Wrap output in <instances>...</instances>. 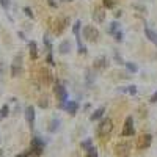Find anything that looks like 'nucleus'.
I'll list each match as a JSON object with an SVG mask.
<instances>
[{"label":"nucleus","mask_w":157,"mask_h":157,"mask_svg":"<svg viewBox=\"0 0 157 157\" xmlns=\"http://www.w3.org/2000/svg\"><path fill=\"white\" fill-rule=\"evenodd\" d=\"M21 63H22V58H21V55H17L16 58H14V63H13V75H17L19 72H21Z\"/></svg>","instance_id":"9b49d317"},{"label":"nucleus","mask_w":157,"mask_h":157,"mask_svg":"<svg viewBox=\"0 0 157 157\" xmlns=\"http://www.w3.org/2000/svg\"><path fill=\"white\" fill-rule=\"evenodd\" d=\"M151 102H157V91H155V93L151 96Z\"/></svg>","instance_id":"c756f323"},{"label":"nucleus","mask_w":157,"mask_h":157,"mask_svg":"<svg viewBox=\"0 0 157 157\" xmlns=\"http://www.w3.org/2000/svg\"><path fill=\"white\" fill-rule=\"evenodd\" d=\"M93 17H94L98 22H102V21H104V17H105V14L102 13V10H94V14H93Z\"/></svg>","instance_id":"dca6fc26"},{"label":"nucleus","mask_w":157,"mask_h":157,"mask_svg":"<svg viewBox=\"0 0 157 157\" xmlns=\"http://www.w3.org/2000/svg\"><path fill=\"white\" fill-rule=\"evenodd\" d=\"M124 64H126V68H127L130 72H137V71H138V66H137L135 63H132V61H126Z\"/></svg>","instance_id":"a211bd4d"},{"label":"nucleus","mask_w":157,"mask_h":157,"mask_svg":"<svg viewBox=\"0 0 157 157\" xmlns=\"http://www.w3.org/2000/svg\"><path fill=\"white\" fill-rule=\"evenodd\" d=\"M0 157H3V152H2V149H0Z\"/></svg>","instance_id":"2f4dec72"},{"label":"nucleus","mask_w":157,"mask_h":157,"mask_svg":"<svg viewBox=\"0 0 157 157\" xmlns=\"http://www.w3.org/2000/svg\"><path fill=\"white\" fill-rule=\"evenodd\" d=\"M69 50H71V41L64 39V41H61V43H60V46H58V52H60L61 55H66Z\"/></svg>","instance_id":"1a4fd4ad"},{"label":"nucleus","mask_w":157,"mask_h":157,"mask_svg":"<svg viewBox=\"0 0 157 157\" xmlns=\"http://www.w3.org/2000/svg\"><path fill=\"white\" fill-rule=\"evenodd\" d=\"M25 120H27V124L30 127H33V123H35V109L33 105H29L25 109Z\"/></svg>","instance_id":"6e6552de"},{"label":"nucleus","mask_w":157,"mask_h":157,"mask_svg":"<svg viewBox=\"0 0 157 157\" xmlns=\"http://www.w3.org/2000/svg\"><path fill=\"white\" fill-rule=\"evenodd\" d=\"M104 112H105V109H104V107H99V109H98L93 115L90 116V120H91V121H96V120H99V118L102 116V113H104Z\"/></svg>","instance_id":"2eb2a0df"},{"label":"nucleus","mask_w":157,"mask_h":157,"mask_svg":"<svg viewBox=\"0 0 157 157\" xmlns=\"http://www.w3.org/2000/svg\"><path fill=\"white\" fill-rule=\"evenodd\" d=\"M83 38L88 39V41H96L99 38V30L93 25H85L83 27Z\"/></svg>","instance_id":"7ed1b4c3"},{"label":"nucleus","mask_w":157,"mask_h":157,"mask_svg":"<svg viewBox=\"0 0 157 157\" xmlns=\"http://www.w3.org/2000/svg\"><path fill=\"white\" fill-rule=\"evenodd\" d=\"M24 11H25V14H27L29 17H33V13H32L30 8H24Z\"/></svg>","instance_id":"cd10ccee"},{"label":"nucleus","mask_w":157,"mask_h":157,"mask_svg":"<svg viewBox=\"0 0 157 157\" xmlns=\"http://www.w3.org/2000/svg\"><path fill=\"white\" fill-rule=\"evenodd\" d=\"M77 107H78V104L75 101H68L66 104H64V110H66L68 113H71V115H75Z\"/></svg>","instance_id":"9d476101"},{"label":"nucleus","mask_w":157,"mask_h":157,"mask_svg":"<svg viewBox=\"0 0 157 157\" xmlns=\"http://www.w3.org/2000/svg\"><path fill=\"white\" fill-rule=\"evenodd\" d=\"M129 93L130 94H135L137 93V86H129Z\"/></svg>","instance_id":"c85d7f7f"},{"label":"nucleus","mask_w":157,"mask_h":157,"mask_svg":"<svg viewBox=\"0 0 157 157\" xmlns=\"http://www.w3.org/2000/svg\"><path fill=\"white\" fill-rule=\"evenodd\" d=\"M58 127H60V120H58V118H54V120L50 121V124H49L47 130L54 134V132H57V130H58Z\"/></svg>","instance_id":"ddd939ff"},{"label":"nucleus","mask_w":157,"mask_h":157,"mask_svg":"<svg viewBox=\"0 0 157 157\" xmlns=\"http://www.w3.org/2000/svg\"><path fill=\"white\" fill-rule=\"evenodd\" d=\"M145 35H146V38L149 39L151 43L157 44V33H155L154 30H151V29H145Z\"/></svg>","instance_id":"4468645a"},{"label":"nucleus","mask_w":157,"mask_h":157,"mask_svg":"<svg viewBox=\"0 0 157 157\" xmlns=\"http://www.w3.org/2000/svg\"><path fill=\"white\" fill-rule=\"evenodd\" d=\"M115 39H116V41H121V39H123V32L115 33Z\"/></svg>","instance_id":"a878e982"},{"label":"nucleus","mask_w":157,"mask_h":157,"mask_svg":"<svg viewBox=\"0 0 157 157\" xmlns=\"http://www.w3.org/2000/svg\"><path fill=\"white\" fill-rule=\"evenodd\" d=\"M118 27H120L118 21H113V22L110 24V27H109V33H110V35H115V32L118 30Z\"/></svg>","instance_id":"6ab92c4d"},{"label":"nucleus","mask_w":157,"mask_h":157,"mask_svg":"<svg viewBox=\"0 0 157 157\" xmlns=\"http://www.w3.org/2000/svg\"><path fill=\"white\" fill-rule=\"evenodd\" d=\"M105 66H107V58L105 57H99V58L94 60V68L96 69H104Z\"/></svg>","instance_id":"f8f14e48"},{"label":"nucleus","mask_w":157,"mask_h":157,"mask_svg":"<svg viewBox=\"0 0 157 157\" xmlns=\"http://www.w3.org/2000/svg\"><path fill=\"white\" fill-rule=\"evenodd\" d=\"M47 2H49V5H50V6H54V8L57 6V2H55V0H47Z\"/></svg>","instance_id":"7c9ffc66"},{"label":"nucleus","mask_w":157,"mask_h":157,"mask_svg":"<svg viewBox=\"0 0 157 157\" xmlns=\"http://www.w3.org/2000/svg\"><path fill=\"white\" fill-rule=\"evenodd\" d=\"M104 5H105L107 8H112L115 5V2H113V0H104Z\"/></svg>","instance_id":"5701e85b"},{"label":"nucleus","mask_w":157,"mask_h":157,"mask_svg":"<svg viewBox=\"0 0 157 157\" xmlns=\"http://www.w3.org/2000/svg\"><path fill=\"white\" fill-rule=\"evenodd\" d=\"M115 151H116L118 157H127L130 154V145H129V143H118Z\"/></svg>","instance_id":"423d86ee"},{"label":"nucleus","mask_w":157,"mask_h":157,"mask_svg":"<svg viewBox=\"0 0 157 157\" xmlns=\"http://www.w3.org/2000/svg\"><path fill=\"white\" fill-rule=\"evenodd\" d=\"M30 55H32V58H36L38 57V49H36V43L35 41L30 43Z\"/></svg>","instance_id":"f3484780"},{"label":"nucleus","mask_w":157,"mask_h":157,"mask_svg":"<svg viewBox=\"0 0 157 157\" xmlns=\"http://www.w3.org/2000/svg\"><path fill=\"white\" fill-rule=\"evenodd\" d=\"M132 123H134V118H132V116H127L126 121H124V129L121 130V135H123V137H134L135 130H134Z\"/></svg>","instance_id":"20e7f679"},{"label":"nucleus","mask_w":157,"mask_h":157,"mask_svg":"<svg viewBox=\"0 0 157 157\" xmlns=\"http://www.w3.org/2000/svg\"><path fill=\"white\" fill-rule=\"evenodd\" d=\"M66 2H71V0H66Z\"/></svg>","instance_id":"473e14b6"},{"label":"nucleus","mask_w":157,"mask_h":157,"mask_svg":"<svg viewBox=\"0 0 157 157\" xmlns=\"http://www.w3.org/2000/svg\"><path fill=\"white\" fill-rule=\"evenodd\" d=\"M55 96L58 99V107L64 109V104L68 102V93H66V90H64V86L61 83L55 85Z\"/></svg>","instance_id":"f03ea898"},{"label":"nucleus","mask_w":157,"mask_h":157,"mask_svg":"<svg viewBox=\"0 0 157 157\" xmlns=\"http://www.w3.org/2000/svg\"><path fill=\"white\" fill-rule=\"evenodd\" d=\"M43 148H44V141L39 140V137H33V140H32V149H30L32 155H39L43 152Z\"/></svg>","instance_id":"39448f33"},{"label":"nucleus","mask_w":157,"mask_h":157,"mask_svg":"<svg viewBox=\"0 0 157 157\" xmlns=\"http://www.w3.org/2000/svg\"><path fill=\"white\" fill-rule=\"evenodd\" d=\"M47 63L54 64V58H52V52H47Z\"/></svg>","instance_id":"393cba45"},{"label":"nucleus","mask_w":157,"mask_h":157,"mask_svg":"<svg viewBox=\"0 0 157 157\" xmlns=\"http://www.w3.org/2000/svg\"><path fill=\"white\" fill-rule=\"evenodd\" d=\"M82 148H83V151H86V149H90V148H91V140H90V138H88L86 141H83V143H82Z\"/></svg>","instance_id":"4be33fe9"},{"label":"nucleus","mask_w":157,"mask_h":157,"mask_svg":"<svg viewBox=\"0 0 157 157\" xmlns=\"http://www.w3.org/2000/svg\"><path fill=\"white\" fill-rule=\"evenodd\" d=\"M8 112H10L8 105H3L2 109H0V121H2L3 118H6V116H8Z\"/></svg>","instance_id":"aec40b11"},{"label":"nucleus","mask_w":157,"mask_h":157,"mask_svg":"<svg viewBox=\"0 0 157 157\" xmlns=\"http://www.w3.org/2000/svg\"><path fill=\"white\" fill-rule=\"evenodd\" d=\"M151 135L149 134H145V135H141L140 138H138V141H137V148L138 149H145V148H148L149 145H151Z\"/></svg>","instance_id":"0eeeda50"},{"label":"nucleus","mask_w":157,"mask_h":157,"mask_svg":"<svg viewBox=\"0 0 157 157\" xmlns=\"http://www.w3.org/2000/svg\"><path fill=\"white\" fill-rule=\"evenodd\" d=\"M30 155H32L30 151H25V152H22V154H17L16 157H30Z\"/></svg>","instance_id":"bb28decb"},{"label":"nucleus","mask_w":157,"mask_h":157,"mask_svg":"<svg viewBox=\"0 0 157 157\" xmlns=\"http://www.w3.org/2000/svg\"><path fill=\"white\" fill-rule=\"evenodd\" d=\"M0 3H2V6H3L5 10L10 8V0H0Z\"/></svg>","instance_id":"b1692460"},{"label":"nucleus","mask_w":157,"mask_h":157,"mask_svg":"<svg viewBox=\"0 0 157 157\" xmlns=\"http://www.w3.org/2000/svg\"><path fill=\"white\" fill-rule=\"evenodd\" d=\"M86 157H98V149H94L93 146L86 149Z\"/></svg>","instance_id":"412c9836"},{"label":"nucleus","mask_w":157,"mask_h":157,"mask_svg":"<svg viewBox=\"0 0 157 157\" xmlns=\"http://www.w3.org/2000/svg\"><path fill=\"white\" fill-rule=\"evenodd\" d=\"M112 129H113V123L112 120H109V118H105V120H102L101 124L98 126V137H107L110 132H112Z\"/></svg>","instance_id":"f257e3e1"}]
</instances>
